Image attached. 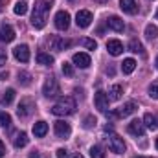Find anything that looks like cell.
I'll return each instance as SVG.
<instances>
[{"instance_id": "cell-1", "label": "cell", "mask_w": 158, "mask_h": 158, "mask_svg": "<svg viewBox=\"0 0 158 158\" xmlns=\"http://www.w3.org/2000/svg\"><path fill=\"white\" fill-rule=\"evenodd\" d=\"M53 6V0H37L33 6V13H31V26L35 30H42L46 26V13L50 11V7Z\"/></svg>"}, {"instance_id": "cell-2", "label": "cell", "mask_w": 158, "mask_h": 158, "mask_svg": "<svg viewBox=\"0 0 158 158\" xmlns=\"http://www.w3.org/2000/svg\"><path fill=\"white\" fill-rule=\"evenodd\" d=\"M74 110H76V99L70 96L61 98L52 107V114H55V116H70V114H74Z\"/></svg>"}, {"instance_id": "cell-3", "label": "cell", "mask_w": 158, "mask_h": 158, "mask_svg": "<svg viewBox=\"0 0 158 158\" xmlns=\"http://www.w3.org/2000/svg\"><path fill=\"white\" fill-rule=\"evenodd\" d=\"M59 92H61V88H59L57 79L55 77H46L44 85H42V94H44L46 98H55V96H59Z\"/></svg>"}, {"instance_id": "cell-4", "label": "cell", "mask_w": 158, "mask_h": 158, "mask_svg": "<svg viewBox=\"0 0 158 158\" xmlns=\"http://www.w3.org/2000/svg\"><path fill=\"white\" fill-rule=\"evenodd\" d=\"M107 142H109V149L112 153H116V155L125 153V142H123V138H119L118 134H110L107 138Z\"/></svg>"}, {"instance_id": "cell-5", "label": "cell", "mask_w": 158, "mask_h": 158, "mask_svg": "<svg viewBox=\"0 0 158 158\" xmlns=\"http://www.w3.org/2000/svg\"><path fill=\"white\" fill-rule=\"evenodd\" d=\"M33 110H35V101L30 99V98H26V99L20 101V105L17 109V114H19V118H28Z\"/></svg>"}, {"instance_id": "cell-6", "label": "cell", "mask_w": 158, "mask_h": 158, "mask_svg": "<svg viewBox=\"0 0 158 158\" xmlns=\"http://www.w3.org/2000/svg\"><path fill=\"white\" fill-rule=\"evenodd\" d=\"M94 103H96V109H98L99 112H107V110H109V96H107L103 90L96 92V96H94Z\"/></svg>"}, {"instance_id": "cell-7", "label": "cell", "mask_w": 158, "mask_h": 158, "mask_svg": "<svg viewBox=\"0 0 158 158\" xmlns=\"http://www.w3.org/2000/svg\"><path fill=\"white\" fill-rule=\"evenodd\" d=\"M53 129H55V134H57V138H68V136H70V132H72V127H70V123H66L64 119H59V121H55Z\"/></svg>"}, {"instance_id": "cell-8", "label": "cell", "mask_w": 158, "mask_h": 158, "mask_svg": "<svg viewBox=\"0 0 158 158\" xmlns=\"http://www.w3.org/2000/svg\"><path fill=\"white\" fill-rule=\"evenodd\" d=\"M53 20H55V28L61 30V31L68 30V26H70V15H68L66 11H59Z\"/></svg>"}, {"instance_id": "cell-9", "label": "cell", "mask_w": 158, "mask_h": 158, "mask_svg": "<svg viewBox=\"0 0 158 158\" xmlns=\"http://www.w3.org/2000/svg\"><path fill=\"white\" fill-rule=\"evenodd\" d=\"M13 55H15L17 61H20V63H28V61H30V48H28L26 44H19V46L13 48Z\"/></svg>"}, {"instance_id": "cell-10", "label": "cell", "mask_w": 158, "mask_h": 158, "mask_svg": "<svg viewBox=\"0 0 158 158\" xmlns=\"http://www.w3.org/2000/svg\"><path fill=\"white\" fill-rule=\"evenodd\" d=\"M90 22H92V13H90L88 9L77 11V15H76V24H77L79 28H88Z\"/></svg>"}, {"instance_id": "cell-11", "label": "cell", "mask_w": 158, "mask_h": 158, "mask_svg": "<svg viewBox=\"0 0 158 158\" xmlns=\"http://www.w3.org/2000/svg\"><path fill=\"white\" fill-rule=\"evenodd\" d=\"M136 109H138V105H136L134 101H127L123 107H119L118 110L114 112V116H118V118H127V116L134 114V112H136Z\"/></svg>"}, {"instance_id": "cell-12", "label": "cell", "mask_w": 158, "mask_h": 158, "mask_svg": "<svg viewBox=\"0 0 158 158\" xmlns=\"http://www.w3.org/2000/svg\"><path fill=\"white\" fill-rule=\"evenodd\" d=\"M127 129H129V132H131L132 136H136V138H138V136L142 138V136L145 134V125H143V121H140V119H132Z\"/></svg>"}, {"instance_id": "cell-13", "label": "cell", "mask_w": 158, "mask_h": 158, "mask_svg": "<svg viewBox=\"0 0 158 158\" xmlns=\"http://www.w3.org/2000/svg\"><path fill=\"white\" fill-rule=\"evenodd\" d=\"M68 46H70V40L63 39V37H59V35H55V37L50 39V48L55 50V52H63V50H66Z\"/></svg>"}, {"instance_id": "cell-14", "label": "cell", "mask_w": 158, "mask_h": 158, "mask_svg": "<svg viewBox=\"0 0 158 158\" xmlns=\"http://www.w3.org/2000/svg\"><path fill=\"white\" fill-rule=\"evenodd\" d=\"M72 61H74V64L79 66V68H88V66H90V55H88V53H83V52L74 53Z\"/></svg>"}, {"instance_id": "cell-15", "label": "cell", "mask_w": 158, "mask_h": 158, "mask_svg": "<svg viewBox=\"0 0 158 158\" xmlns=\"http://www.w3.org/2000/svg\"><path fill=\"white\" fill-rule=\"evenodd\" d=\"M13 39H15V30L11 26L4 24L0 28V42H11Z\"/></svg>"}, {"instance_id": "cell-16", "label": "cell", "mask_w": 158, "mask_h": 158, "mask_svg": "<svg viewBox=\"0 0 158 158\" xmlns=\"http://www.w3.org/2000/svg\"><path fill=\"white\" fill-rule=\"evenodd\" d=\"M107 50H109L110 55L116 57V55H119V53L123 52V44H121L118 39H110L109 42H107Z\"/></svg>"}, {"instance_id": "cell-17", "label": "cell", "mask_w": 158, "mask_h": 158, "mask_svg": "<svg viewBox=\"0 0 158 158\" xmlns=\"http://www.w3.org/2000/svg\"><path fill=\"white\" fill-rule=\"evenodd\" d=\"M119 7H121L125 13H129V15H134V13L138 11V6H136L134 0H119Z\"/></svg>"}, {"instance_id": "cell-18", "label": "cell", "mask_w": 158, "mask_h": 158, "mask_svg": "<svg viewBox=\"0 0 158 158\" xmlns=\"http://www.w3.org/2000/svg\"><path fill=\"white\" fill-rule=\"evenodd\" d=\"M107 24H109V28L110 30H114V31H123L125 30V24H123V20L119 19V17H110L109 20H107Z\"/></svg>"}, {"instance_id": "cell-19", "label": "cell", "mask_w": 158, "mask_h": 158, "mask_svg": "<svg viewBox=\"0 0 158 158\" xmlns=\"http://www.w3.org/2000/svg\"><path fill=\"white\" fill-rule=\"evenodd\" d=\"M121 94H123V86L121 85H112L110 88H109V99L110 101H118L119 98H121Z\"/></svg>"}, {"instance_id": "cell-20", "label": "cell", "mask_w": 158, "mask_h": 158, "mask_svg": "<svg viewBox=\"0 0 158 158\" xmlns=\"http://www.w3.org/2000/svg\"><path fill=\"white\" fill-rule=\"evenodd\" d=\"M13 145H15L17 149L26 147V145H28V134H26V132H17L15 138H13Z\"/></svg>"}, {"instance_id": "cell-21", "label": "cell", "mask_w": 158, "mask_h": 158, "mask_svg": "<svg viewBox=\"0 0 158 158\" xmlns=\"http://www.w3.org/2000/svg\"><path fill=\"white\" fill-rule=\"evenodd\" d=\"M46 132H48V123H46V121H37V123L33 125V134H35L37 138H42Z\"/></svg>"}, {"instance_id": "cell-22", "label": "cell", "mask_w": 158, "mask_h": 158, "mask_svg": "<svg viewBox=\"0 0 158 158\" xmlns=\"http://www.w3.org/2000/svg\"><path fill=\"white\" fill-rule=\"evenodd\" d=\"M37 63L42 64V66H52V64H53V57H52L50 53L40 52V53H37Z\"/></svg>"}, {"instance_id": "cell-23", "label": "cell", "mask_w": 158, "mask_h": 158, "mask_svg": "<svg viewBox=\"0 0 158 158\" xmlns=\"http://www.w3.org/2000/svg\"><path fill=\"white\" fill-rule=\"evenodd\" d=\"M143 125H145L147 129H158V118L153 116L151 112H147V114L143 116Z\"/></svg>"}, {"instance_id": "cell-24", "label": "cell", "mask_w": 158, "mask_h": 158, "mask_svg": "<svg viewBox=\"0 0 158 158\" xmlns=\"http://www.w3.org/2000/svg\"><path fill=\"white\" fill-rule=\"evenodd\" d=\"M134 68H136V61H134V59H125V61L121 63V72H123V74H132Z\"/></svg>"}, {"instance_id": "cell-25", "label": "cell", "mask_w": 158, "mask_h": 158, "mask_svg": "<svg viewBox=\"0 0 158 158\" xmlns=\"http://www.w3.org/2000/svg\"><path fill=\"white\" fill-rule=\"evenodd\" d=\"M13 11H15V15H26V11H28V4L24 2V0H19V2H15V6H13Z\"/></svg>"}, {"instance_id": "cell-26", "label": "cell", "mask_w": 158, "mask_h": 158, "mask_svg": "<svg viewBox=\"0 0 158 158\" xmlns=\"http://www.w3.org/2000/svg\"><path fill=\"white\" fill-rule=\"evenodd\" d=\"M129 50H131V52H134V53H142V55L145 53V52H143L142 42H140V40H136V39H132L131 42H129Z\"/></svg>"}, {"instance_id": "cell-27", "label": "cell", "mask_w": 158, "mask_h": 158, "mask_svg": "<svg viewBox=\"0 0 158 158\" xmlns=\"http://www.w3.org/2000/svg\"><path fill=\"white\" fill-rule=\"evenodd\" d=\"M145 37L149 40L156 39L158 37V28L156 26H153V24H147V28H145Z\"/></svg>"}, {"instance_id": "cell-28", "label": "cell", "mask_w": 158, "mask_h": 158, "mask_svg": "<svg viewBox=\"0 0 158 158\" xmlns=\"http://www.w3.org/2000/svg\"><path fill=\"white\" fill-rule=\"evenodd\" d=\"M0 125L4 129H9L11 127V116L7 112H4V110H0Z\"/></svg>"}, {"instance_id": "cell-29", "label": "cell", "mask_w": 158, "mask_h": 158, "mask_svg": "<svg viewBox=\"0 0 158 158\" xmlns=\"http://www.w3.org/2000/svg\"><path fill=\"white\" fill-rule=\"evenodd\" d=\"M79 44H81L83 48H86V50H96V48H98V44H96V40H94V39H86V37H85V39H81V40H79Z\"/></svg>"}, {"instance_id": "cell-30", "label": "cell", "mask_w": 158, "mask_h": 158, "mask_svg": "<svg viewBox=\"0 0 158 158\" xmlns=\"http://www.w3.org/2000/svg\"><path fill=\"white\" fill-rule=\"evenodd\" d=\"M90 156L92 158H105L103 147H99V145H92V147H90Z\"/></svg>"}, {"instance_id": "cell-31", "label": "cell", "mask_w": 158, "mask_h": 158, "mask_svg": "<svg viewBox=\"0 0 158 158\" xmlns=\"http://www.w3.org/2000/svg\"><path fill=\"white\" fill-rule=\"evenodd\" d=\"M13 99H15V90H13V88H7L6 94H4L2 103H4V105H9V103H13Z\"/></svg>"}, {"instance_id": "cell-32", "label": "cell", "mask_w": 158, "mask_h": 158, "mask_svg": "<svg viewBox=\"0 0 158 158\" xmlns=\"http://www.w3.org/2000/svg\"><path fill=\"white\" fill-rule=\"evenodd\" d=\"M149 96H151L153 99H158V81H153V83L149 85Z\"/></svg>"}, {"instance_id": "cell-33", "label": "cell", "mask_w": 158, "mask_h": 158, "mask_svg": "<svg viewBox=\"0 0 158 158\" xmlns=\"http://www.w3.org/2000/svg\"><path fill=\"white\" fill-rule=\"evenodd\" d=\"M63 74L68 76V77H72L74 76V66L70 63H63Z\"/></svg>"}, {"instance_id": "cell-34", "label": "cell", "mask_w": 158, "mask_h": 158, "mask_svg": "<svg viewBox=\"0 0 158 158\" xmlns=\"http://www.w3.org/2000/svg\"><path fill=\"white\" fill-rule=\"evenodd\" d=\"M96 123H98V121H96V118H94V116H86V118H85V121H83V127H85V129H92Z\"/></svg>"}, {"instance_id": "cell-35", "label": "cell", "mask_w": 158, "mask_h": 158, "mask_svg": "<svg viewBox=\"0 0 158 158\" xmlns=\"http://www.w3.org/2000/svg\"><path fill=\"white\" fill-rule=\"evenodd\" d=\"M19 81H22V85H30V76L26 72H22V74H19Z\"/></svg>"}, {"instance_id": "cell-36", "label": "cell", "mask_w": 158, "mask_h": 158, "mask_svg": "<svg viewBox=\"0 0 158 158\" xmlns=\"http://www.w3.org/2000/svg\"><path fill=\"white\" fill-rule=\"evenodd\" d=\"M66 149H57V158H66Z\"/></svg>"}, {"instance_id": "cell-37", "label": "cell", "mask_w": 158, "mask_h": 158, "mask_svg": "<svg viewBox=\"0 0 158 158\" xmlns=\"http://www.w3.org/2000/svg\"><path fill=\"white\" fill-rule=\"evenodd\" d=\"M6 61H7L6 53H4V52H0V66H4V64H6Z\"/></svg>"}, {"instance_id": "cell-38", "label": "cell", "mask_w": 158, "mask_h": 158, "mask_svg": "<svg viewBox=\"0 0 158 158\" xmlns=\"http://www.w3.org/2000/svg\"><path fill=\"white\" fill-rule=\"evenodd\" d=\"M4 155H6V147H4V142L0 140V158L4 156Z\"/></svg>"}, {"instance_id": "cell-39", "label": "cell", "mask_w": 158, "mask_h": 158, "mask_svg": "<svg viewBox=\"0 0 158 158\" xmlns=\"http://www.w3.org/2000/svg\"><path fill=\"white\" fill-rule=\"evenodd\" d=\"M30 158H39V153H37V151H33V153H30Z\"/></svg>"}, {"instance_id": "cell-40", "label": "cell", "mask_w": 158, "mask_h": 158, "mask_svg": "<svg viewBox=\"0 0 158 158\" xmlns=\"http://www.w3.org/2000/svg\"><path fill=\"white\" fill-rule=\"evenodd\" d=\"M72 158H85V156H83V155H74Z\"/></svg>"}, {"instance_id": "cell-41", "label": "cell", "mask_w": 158, "mask_h": 158, "mask_svg": "<svg viewBox=\"0 0 158 158\" xmlns=\"http://www.w3.org/2000/svg\"><path fill=\"white\" fill-rule=\"evenodd\" d=\"M155 145H156V149H158V138H156V142H155Z\"/></svg>"}, {"instance_id": "cell-42", "label": "cell", "mask_w": 158, "mask_h": 158, "mask_svg": "<svg viewBox=\"0 0 158 158\" xmlns=\"http://www.w3.org/2000/svg\"><path fill=\"white\" fill-rule=\"evenodd\" d=\"M0 11H2V0H0Z\"/></svg>"}, {"instance_id": "cell-43", "label": "cell", "mask_w": 158, "mask_h": 158, "mask_svg": "<svg viewBox=\"0 0 158 158\" xmlns=\"http://www.w3.org/2000/svg\"><path fill=\"white\" fill-rule=\"evenodd\" d=\"M156 68H158V57H156Z\"/></svg>"}, {"instance_id": "cell-44", "label": "cell", "mask_w": 158, "mask_h": 158, "mask_svg": "<svg viewBox=\"0 0 158 158\" xmlns=\"http://www.w3.org/2000/svg\"><path fill=\"white\" fill-rule=\"evenodd\" d=\"M98 2H107V0H98Z\"/></svg>"}, {"instance_id": "cell-45", "label": "cell", "mask_w": 158, "mask_h": 158, "mask_svg": "<svg viewBox=\"0 0 158 158\" xmlns=\"http://www.w3.org/2000/svg\"><path fill=\"white\" fill-rule=\"evenodd\" d=\"M156 20H158V11H156Z\"/></svg>"}]
</instances>
